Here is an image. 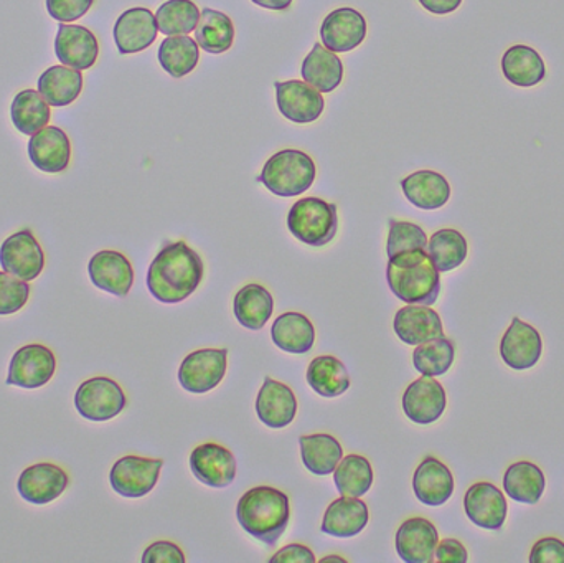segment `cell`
<instances>
[{"label":"cell","instance_id":"35","mask_svg":"<svg viewBox=\"0 0 564 563\" xmlns=\"http://www.w3.org/2000/svg\"><path fill=\"white\" fill-rule=\"evenodd\" d=\"M545 475L535 463H513L503 476V491L520 505H536L545 492Z\"/></svg>","mask_w":564,"mask_h":563},{"label":"cell","instance_id":"20","mask_svg":"<svg viewBox=\"0 0 564 563\" xmlns=\"http://www.w3.org/2000/svg\"><path fill=\"white\" fill-rule=\"evenodd\" d=\"M543 354V339L539 331L520 317H513L500 343V356L513 370H529L539 364Z\"/></svg>","mask_w":564,"mask_h":563},{"label":"cell","instance_id":"15","mask_svg":"<svg viewBox=\"0 0 564 563\" xmlns=\"http://www.w3.org/2000/svg\"><path fill=\"white\" fill-rule=\"evenodd\" d=\"M464 511L477 528L500 531L506 524L509 506L506 496L497 486L482 481L467 489L464 496Z\"/></svg>","mask_w":564,"mask_h":563},{"label":"cell","instance_id":"38","mask_svg":"<svg viewBox=\"0 0 564 563\" xmlns=\"http://www.w3.org/2000/svg\"><path fill=\"white\" fill-rule=\"evenodd\" d=\"M195 40L200 48L212 55L228 52L235 42L234 22L227 13L204 9L195 29Z\"/></svg>","mask_w":564,"mask_h":563},{"label":"cell","instance_id":"30","mask_svg":"<svg viewBox=\"0 0 564 563\" xmlns=\"http://www.w3.org/2000/svg\"><path fill=\"white\" fill-rule=\"evenodd\" d=\"M271 337L274 346L284 353L302 354L311 353L315 343L314 324L301 313H284L274 321L271 327Z\"/></svg>","mask_w":564,"mask_h":563},{"label":"cell","instance_id":"28","mask_svg":"<svg viewBox=\"0 0 564 563\" xmlns=\"http://www.w3.org/2000/svg\"><path fill=\"white\" fill-rule=\"evenodd\" d=\"M83 73L65 65L46 68L40 75L39 93L53 108L69 106L78 99L83 91Z\"/></svg>","mask_w":564,"mask_h":563},{"label":"cell","instance_id":"17","mask_svg":"<svg viewBox=\"0 0 564 563\" xmlns=\"http://www.w3.org/2000/svg\"><path fill=\"white\" fill-rule=\"evenodd\" d=\"M159 26L154 13L145 7H132L115 23V43L121 55L144 52L158 39Z\"/></svg>","mask_w":564,"mask_h":563},{"label":"cell","instance_id":"34","mask_svg":"<svg viewBox=\"0 0 564 563\" xmlns=\"http://www.w3.org/2000/svg\"><path fill=\"white\" fill-rule=\"evenodd\" d=\"M308 387L324 399L344 396L350 389V376L341 360L334 356L315 357L305 373Z\"/></svg>","mask_w":564,"mask_h":563},{"label":"cell","instance_id":"49","mask_svg":"<svg viewBox=\"0 0 564 563\" xmlns=\"http://www.w3.org/2000/svg\"><path fill=\"white\" fill-rule=\"evenodd\" d=\"M271 563H314L315 555L307 545L291 544L282 548L276 555L270 559Z\"/></svg>","mask_w":564,"mask_h":563},{"label":"cell","instance_id":"48","mask_svg":"<svg viewBox=\"0 0 564 563\" xmlns=\"http://www.w3.org/2000/svg\"><path fill=\"white\" fill-rule=\"evenodd\" d=\"M434 559L440 563H466L469 561V554L457 539H444L437 544Z\"/></svg>","mask_w":564,"mask_h":563},{"label":"cell","instance_id":"13","mask_svg":"<svg viewBox=\"0 0 564 563\" xmlns=\"http://www.w3.org/2000/svg\"><path fill=\"white\" fill-rule=\"evenodd\" d=\"M276 101L280 112L295 124L317 121L324 112V96L314 86L299 79L276 82Z\"/></svg>","mask_w":564,"mask_h":563},{"label":"cell","instance_id":"12","mask_svg":"<svg viewBox=\"0 0 564 563\" xmlns=\"http://www.w3.org/2000/svg\"><path fill=\"white\" fill-rule=\"evenodd\" d=\"M191 469L195 478L208 488H228L237 479L234 453L218 443L198 445L191 455Z\"/></svg>","mask_w":564,"mask_h":563},{"label":"cell","instance_id":"7","mask_svg":"<svg viewBox=\"0 0 564 563\" xmlns=\"http://www.w3.org/2000/svg\"><path fill=\"white\" fill-rule=\"evenodd\" d=\"M56 372V356L43 344H26L13 354L7 386L35 390L45 387Z\"/></svg>","mask_w":564,"mask_h":563},{"label":"cell","instance_id":"39","mask_svg":"<svg viewBox=\"0 0 564 563\" xmlns=\"http://www.w3.org/2000/svg\"><path fill=\"white\" fill-rule=\"evenodd\" d=\"M373 468L361 455H348L341 458L334 472V483L340 496L364 498L373 486Z\"/></svg>","mask_w":564,"mask_h":563},{"label":"cell","instance_id":"25","mask_svg":"<svg viewBox=\"0 0 564 563\" xmlns=\"http://www.w3.org/2000/svg\"><path fill=\"white\" fill-rule=\"evenodd\" d=\"M413 489L417 501L437 508L446 505L454 495V476L441 459L426 456L413 476Z\"/></svg>","mask_w":564,"mask_h":563},{"label":"cell","instance_id":"1","mask_svg":"<svg viewBox=\"0 0 564 563\" xmlns=\"http://www.w3.org/2000/svg\"><path fill=\"white\" fill-rule=\"evenodd\" d=\"M205 277L200 255L185 241L165 243L152 260L148 271V288L152 296L164 304H178L191 297Z\"/></svg>","mask_w":564,"mask_h":563},{"label":"cell","instance_id":"24","mask_svg":"<svg viewBox=\"0 0 564 563\" xmlns=\"http://www.w3.org/2000/svg\"><path fill=\"white\" fill-rule=\"evenodd\" d=\"M257 413L270 429H285L297 415V399L291 387L267 377L257 397Z\"/></svg>","mask_w":564,"mask_h":563},{"label":"cell","instance_id":"3","mask_svg":"<svg viewBox=\"0 0 564 563\" xmlns=\"http://www.w3.org/2000/svg\"><path fill=\"white\" fill-rule=\"evenodd\" d=\"M388 286L406 304L431 306L441 293V277L426 250H410L388 258Z\"/></svg>","mask_w":564,"mask_h":563},{"label":"cell","instance_id":"18","mask_svg":"<svg viewBox=\"0 0 564 563\" xmlns=\"http://www.w3.org/2000/svg\"><path fill=\"white\" fill-rule=\"evenodd\" d=\"M447 396L434 377L423 376L408 386L403 396V412L416 425H431L444 415Z\"/></svg>","mask_w":564,"mask_h":563},{"label":"cell","instance_id":"45","mask_svg":"<svg viewBox=\"0 0 564 563\" xmlns=\"http://www.w3.org/2000/svg\"><path fill=\"white\" fill-rule=\"evenodd\" d=\"M95 0H46V12L59 23H72L85 17Z\"/></svg>","mask_w":564,"mask_h":563},{"label":"cell","instance_id":"23","mask_svg":"<svg viewBox=\"0 0 564 563\" xmlns=\"http://www.w3.org/2000/svg\"><path fill=\"white\" fill-rule=\"evenodd\" d=\"M394 334L406 346H420L444 336L443 321L431 306L408 304L398 311L393 321Z\"/></svg>","mask_w":564,"mask_h":563},{"label":"cell","instance_id":"27","mask_svg":"<svg viewBox=\"0 0 564 563\" xmlns=\"http://www.w3.org/2000/svg\"><path fill=\"white\" fill-rule=\"evenodd\" d=\"M404 197L421 210H437L451 198V185L444 175L434 171H417L401 181Z\"/></svg>","mask_w":564,"mask_h":563},{"label":"cell","instance_id":"41","mask_svg":"<svg viewBox=\"0 0 564 563\" xmlns=\"http://www.w3.org/2000/svg\"><path fill=\"white\" fill-rule=\"evenodd\" d=\"M200 15V9L192 0H167L159 7L155 20L164 35H188L197 29Z\"/></svg>","mask_w":564,"mask_h":563},{"label":"cell","instance_id":"47","mask_svg":"<svg viewBox=\"0 0 564 563\" xmlns=\"http://www.w3.org/2000/svg\"><path fill=\"white\" fill-rule=\"evenodd\" d=\"M530 563H564V542L556 538L540 539L533 545Z\"/></svg>","mask_w":564,"mask_h":563},{"label":"cell","instance_id":"33","mask_svg":"<svg viewBox=\"0 0 564 563\" xmlns=\"http://www.w3.org/2000/svg\"><path fill=\"white\" fill-rule=\"evenodd\" d=\"M503 76L522 88H532L545 79L546 68L542 56L532 46L513 45L502 58Z\"/></svg>","mask_w":564,"mask_h":563},{"label":"cell","instance_id":"9","mask_svg":"<svg viewBox=\"0 0 564 563\" xmlns=\"http://www.w3.org/2000/svg\"><path fill=\"white\" fill-rule=\"evenodd\" d=\"M228 349H200L188 354L178 369L182 389L191 393L212 392L227 376Z\"/></svg>","mask_w":564,"mask_h":563},{"label":"cell","instance_id":"14","mask_svg":"<svg viewBox=\"0 0 564 563\" xmlns=\"http://www.w3.org/2000/svg\"><path fill=\"white\" fill-rule=\"evenodd\" d=\"M88 274L98 290L112 296H128L134 284V268L121 251L102 250L93 255L88 263Z\"/></svg>","mask_w":564,"mask_h":563},{"label":"cell","instance_id":"40","mask_svg":"<svg viewBox=\"0 0 564 563\" xmlns=\"http://www.w3.org/2000/svg\"><path fill=\"white\" fill-rule=\"evenodd\" d=\"M427 255L440 273L456 270L466 261L469 247L466 237L454 228L437 230L427 241Z\"/></svg>","mask_w":564,"mask_h":563},{"label":"cell","instance_id":"21","mask_svg":"<svg viewBox=\"0 0 564 563\" xmlns=\"http://www.w3.org/2000/svg\"><path fill=\"white\" fill-rule=\"evenodd\" d=\"M29 158L39 171L59 174L72 161V142L58 126H46L30 138Z\"/></svg>","mask_w":564,"mask_h":563},{"label":"cell","instance_id":"31","mask_svg":"<svg viewBox=\"0 0 564 563\" xmlns=\"http://www.w3.org/2000/svg\"><path fill=\"white\" fill-rule=\"evenodd\" d=\"M234 311L241 326L250 331H261L273 316V294L261 284H247L235 296Z\"/></svg>","mask_w":564,"mask_h":563},{"label":"cell","instance_id":"2","mask_svg":"<svg viewBox=\"0 0 564 563\" xmlns=\"http://www.w3.org/2000/svg\"><path fill=\"white\" fill-rule=\"evenodd\" d=\"M237 519L245 532L274 548L291 519L288 495L273 486L251 488L238 501Z\"/></svg>","mask_w":564,"mask_h":563},{"label":"cell","instance_id":"51","mask_svg":"<svg viewBox=\"0 0 564 563\" xmlns=\"http://www.w3.org/2000/svg\"><path fill=\"white\" fill-rule=\"evenodd\" d=\"M251 2L268 10H285L291 7V3L294 2V0H251Z\"/></svg>","mask_w":564,"mask_h":563},{"label":"cell","instance_id":"6","mask_svg":"<svg viewBox=\"0 0 564 563\" xmlns=\"http://www.w3.org/2000/svg\"><path fill=\"white\" fill-rule=\"evenodd\" d=\"M128 397L116 380L93 377L85 380L75 393V409L89 422L102 423L121 415Z\"/></svg>","mask_w":564,"mask_h":563},{"label":"cell","instance_id":"16","mask_svg":"<svg viewBox=\"0 0 564 563\" xmlns=\"http://www.w3.org/2000/svg\"><path fill=\"white\" fill-rule=\"evenodd\" d=\"M321 39L322 45L330 52H351L367 39V20L350 7L335 9L322 22Z\"/></svg>","mask_w":564,"mask_h":563},{"label":"cell","instance_id":"52","mask_svg":"<svg viewBox=\"0 0 564 563\" xmlns=\"http://www.w3.org/2000/svg\"><path fill=\"white\" fill-rule=\"evenodd\" d=\"M321 562H324V563H327V562L347 563V561H345V559L335 557V555H332V557L322 559Z\"/></svg>","mask_w":564,"mask_h":563},{"label":"cell","instance_id":"10","mask_svg":"<svg viewBox=\"0 0 564 563\" xmlns=\"http://www.w3.org/2000/svg\"><path fill=\"white\" fill-rule=\"evenodd\" d=\"M0 267L6 273L26 283L42 274L45 253L32 230L23 228L3 240L0 247Z\"/></svg>","mask_w":564,"mask_h":563},{"label":"cell","instance_id":"36","mask_svg":"<svg viewBox=\"0 0 564 563\" xmlns=\"http://www.w3.org/2000/svg\"><path fill=\"white\" fill-rule=\"evenodd\" d=\"M10 118L17 131L33 136L48 126L52 119V106L43 99L36 89H23L17 93L10 106Z\"/></svg>","mask_w":564,"mask_h":563},{"label":"cell","instance_id":"8","mask_svg":"<svg viewBox=\"0 0 564 563\" xmlns=\"http://www.w3.org/2000/svg\"><path fill=\"white\" fill-rule=\"evenodd\" d=\"M162 459L142 458L129 455L118 459L109 473V483L115 492L122 498L139 499L148 496L158 486Z\"/></svg>","mask_w":564,"mask_h":563},{"label":"cell","instance_id":"11","mask_svg":"<svg viewBox=\"0 0 564 563\" xmlns=\"http://www.w3.org/2000/svg\"><path fill=\"white\" fill-rule=\"evenodd\" d=\"M69 475L55 463H36L20 473L17 491L23 501L45 506L56 501L68 489Z\"/></svg>","mask_w":564,"mask_h":563},{"label":"cell","instance_id":"32","mask_svg":"<svg viewBox=\"0 0 564 563\" xmlns=\"http://www.w3.org/2000/svg\"><path fill=\"white\" fill-rule=\"evenodd\" d=\"M302 463L315 476L332 475L344 458V448L335 436L315 433L299 439Z\"/></svg>","mask_w":564,"mask_h":563},{"label":"cell","instance_id":"19","mask_svg":"<svg viewBox=\"0 0 564 563\" xmlns=\"http://www.w3.org/2000/svg\"><path fill=\"white\" fill-rule=\"evenodd\" d=\"M55 55L59 63L73 69H89L99 56V43L95 33L83 25L59 23L55 39Z\"/></svg>","mask_w":564,"mask_h":563},{"label":"cell","instance_id":"46","mask_svg":"<svg viewBox=\"0 0 564 563\" xmlns=\"http://www.w3.org/2000/svg\"><path fill=\"white\" fill-rule=\"evenodd\" d=\"M184 551L174 542L158 541L142 554V563H185Z\"/></svg>","mask_w":564,"mask_h":563},{"label":"cell","instance_id":"50","mask_svg":"<svg viewBox=\"0 0 564 563\" xmlns=\"http://www.w3.org/2000/svg\"><path fill=\"white\" fill-rule=\"evenodd\" d=\"M420 3L427 12L446 15V13H453L454 10L459 9L463 0H420Z\"/></svg>","mask_w":564,"mask_h":563},{"label":"cell","instance_id":"26","mask_svg":"<svg viewBox=\"0 0 564 563\" xmlns=\"http://www.w3.org/2000/svg\"><path fill=\"white\" fill-rule=\"evenodd\" d=\"M368 519L370 515L361 498L340 496L325 511L321 531L337 539L355 538L367 528Z\"/></svg>","mask_w":564,"mask_h":563},{"label":"cell","instance_id":"22","mask_svg":"<svg viewBox=\"0 0 564 563\" xmlns=\"http://www.w3.org/2000/svg\"><path fill=\"white\" fill-rule=\"evenodd\" d=\"M397 552L406 563H431L434 561L440 534L436 526L424 518H411L397 532Z\"/></svg>","mask_w":564,"mask_h":563},{"label":"cell","instance_id":"5","mask_svg":"<svg viewBox=\"0 0 564 563\" xmlns=\"http://www.w3.org/2000/svg\"><path fill=\"white\" fill-rule=\"evenodd\" d=\"M288 228L301 243L325 247L338 231L337 205L318 197L301 198L289 210Z\"/></svg>","mask_w":564,"mask_h":563},{"label":"cell","instance_id":"42","mask_svg":"<svg viewBox=\"0 0 564 563\" xmlns=\"http://www.w3.org/2000/svg\"><path fill=\"white\" fill-rule=\"evenodd\" d=\"M456 359V347L447 337L420 344L413 353V366L421 376L441 377L447 373Z\"/></svg>","mask_w":564,"mask_h":563},{"label":"cell","instance_id":"4","mask_svg":"<svg viewBox=\"0 0 564 563\" xmlns=\"http://www.w3.org/2000/svg\"><path fill=\"white\" fill-rule=\"evenodd\" d=\"M317 169L314 159L299 149H282L271 155L257 181L278 197H297L314 184Z\"/></svg>","mask_w":564,"mask_h":563},{"label":"cell","instance_id":"43","mask_svg":"<svg viewBox=\"0 0 564 563\" xmlns=\"http://www.w3.org/2000/svg\"><path fill=\"white\" fill-rule=\"evenodd\" d=\"M427 235L420 225L411 221L390 220V234H388V258L410 250H426Z\"/></svg>","mask_w":564,"mask_h":563},{"label":"cell","instance_id":"37","mask_svg":"<svg viewBox=\"0 0 564 563\" xmlns=\"http://www.w3.org/2000/svg\"><path fill=\"white\" fill-rule=\"evenodd\" d=\"M198 59L200 46L188 35L167 36L159 46V63L174 78L191 75L197 68Z\"/></svg>","mask_w":564,"mask_h":563},{"label":"cell","instance_id":"29","mask_svg":"<svg viewBox=\"0 0 564 563\" xmlns=\"http://www.w3.org/2000/svg\"><path fill=\"white\" fill-rule=\"evenodd\" d=\"M302 78L321 93H332L340 86L344 79V65L337 53L325 48L322 43H315L304 62H302Z\"/></svg>","mask_w":564,"mask_h":563},{"label":"cell","instance_id":"44","mask_svg":"<svg viewBox=\"0 0 564 563\" xmlns=\"http://www.w3.org/2000/svg\"><path fill=\"white\" fill-rule=\"evenodd\" d=\"M30 300V284L0 271V316H10L25 307Z\"/></svg>","mask_w":564,"mask_h":563}]
</instances>
